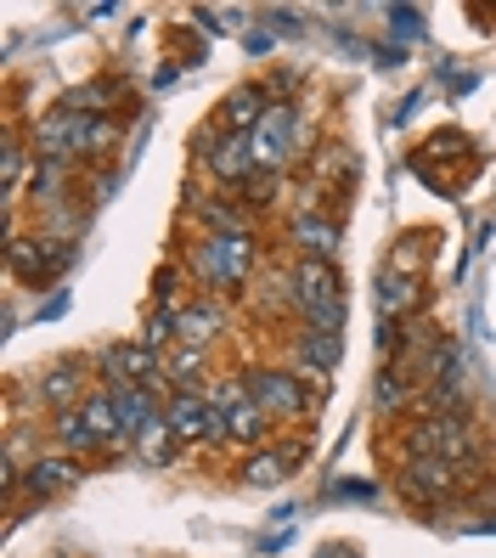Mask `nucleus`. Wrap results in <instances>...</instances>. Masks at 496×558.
Returning a JSON list of instances; mask_svg holds the SVG:
<instances>
[{"label": "nucleus", "mask_w": 496, "mask_h": 558, "mask_svg": "<svg viewBox=\"0 0 496 558\" xmlns=\"http://www.w3.org/2000/svg\"><path fill=\"white\" fill-rule=\"evenodd\" d=\"M407 457H440V463H474L480 435L469 417H418L407 429Z\"/></svg>", "instance_id": "1"}, {"label": "nucleus", "mask_w": 496, "mask_h": 558, "mask_svg": "<svg viewBox=\"0 0 496 558\" xmlns=\"http://www.w3.org/2000/svg\"><path fill=\"white\" fill-rule=\"evenodd\" d=\"M293 305L311 316L316 333H339L344 322V300H339V277L327 259H305L300 271H293Z\"/></svg>", "instance_id": "2"}, {"label": "nucleus", "mask_w": 496, "mask_h": 558, "mask_svg": "<svg viewBox=\"0 0 496 558\" xmlns=\"http://www.w3.org/2000/svg\"><path fill=\"white\" fill-rule=\"evenodd\" d=\"M197 271H204V288H243L249 271H254V243L243 232H220V238H204L192 248Z\"/></svg>", "instance_id": "3"}, {"label": "nucleus", "mask_w": 496, "mask_h": 558, "mask_svg": "<svg viewBox=\"0 0 496 558\" xmlns=\"http://www.w3.org/2000/svg\"><path fill=\"white\" fill-rule=\"evenodd\" d=\"M7 266L17 271V282H51L57 271H69L74 266V243L69 238H40V243H23V238H12V248H7Z\"/></svg>", "instance_id": "4"}, {"label": "nucleus", "mask_w": 496, "mask_h": 558, "mask_svg": "<svg viewBox=\"0 0 496 558\" xmlns=\"http://www.w3.org/2000/svg\"><path fill=\"white\" fill-rule=\"evenodd\" d=\"M457 485H462L457 463H440V457H407V469H401V497L418 502V508L446 502Z\"/></svg>", "instance_id": "5"}, {"label": "nucleus", "mask_w": 496, "mask_h": 558, "mask_svg": "<svg viewBox=\"0 0 496 558\" xmlns=\"http://www.w3.org/2000/svg\"><path fill=\"white\" fill-rule=\"evenodd\" d=\"M249 153H254V170H266V175H277L293 158V108L288 102H271V113L249 136Z\"/></svg>", "instance_id": "6"}, {"label": "nucleus", "mask_w": 496, "mask_h": 558, "mask_svg": "<svg viewBox=\"0 0 496 558\" xmlns=\"http://www.w3.org/2000/svg\"><path fill=\"white\" fill-rule=\"evenodd\" d=\"M249 401L266 412V417H305L311 412L305 378H293V373H254L249 378Z\"/></svg>", "instance_id": "7"}, {"label": "nucleus", "mask_w": 496, "mask_h": 558, "mask_svg": "<svg viewBox=\"0 0 496 558\" xmlns=\"http://www.w3.org/2000/svg\"><path fill=\"white\" fill-rule=\"evenodd\" d=\"M192 147H197V153H209V158H204V170H209L215 181H226V186L249 181V170H254L249 136H220V142H215V130H204V136H197Z\"/></svg>", "instance_id": "8"}, {"label": "nucleus", "mask_w": 496, "mask_h": 558, "mask_svg": "<svg viewBox=\"0 0 496 558\" xmlns=\"http://www.w3.org/2000/svg\"><path fill=\"white\" fill-rule=\"evenodd\" d=\"M102 373L119 384H158V350L147 339H130V344H108L102 350Z\"/></svg>", "instance_id": "9"}, {"label": "nucleus", "mask_w": 496, "mask_h": 558, "mask_svg": "<svg viewBox=\"0 0 496 558\" xmlns=\"http://www.w3.org/2000/svg\"><path fill=\"white\" fill-rule=\"evenodd\" d=\"M164 423L176 429V440H209L215 435V407L197 396V389H176L170 401H164Z\"/></svg>", "instance_id": "10"}, {"label": "nucleus", "mask_w": 496, "mask_h": 558, "mask_svg": "<svg viewBox=\"0 0 496 558\" xmlns=\"http://www.w3.org/2000/svg\"><path fill=\"white\" fill-rule=\"evenodd\" d=\"M23 485H28V497H35V502L62 497V490L80 485V463H74V457H35V463L23 469Z\"/></svg>", "instance_id": "11"}, {"label": "nucleus", "mask_w": 496, "mask_h": 558, "mask_svg": "<svg viewBox=\"0 0 496 558\" xmlns=\"http://www.w3.org/2000/svg\"><path fill=\"white\" fill-rule=\"evenodd\" d=\"M113 407H119V429L136 440L147 423H158L164 412H158V384H119L113 389Z\"/></svg>", "instance_id": "12"}, {"label": "nucleus", "mask_w": 496, "mask_h": 558, "mask_svg": "<svg viewBox=\"0 0 496 558\" xmlns=\"http://www.w3.org/2000/svg\"><path fill=\"white\" fill-rule=\"evenodd\" d=\"M266 113H271V96L259 90V85H238V90L220 102V124L231 130V136H254Z\"/></svg>", "instance_id": "13"}, {"label": "nucleus", "mask_w": 496, "mask_h": 558, "mask_svg": "<svg viewBox=\"0 0 496 558\" xmlns=\"http://www.w3.org/2000/svg\"><path fill=\"white\" fill-rule=\"evenodd\" d=\"M293 243H300L311 259H334V248H339V220H327V215L311 204V209L293 215Z\"/></svg>", "instance_id": "14"}, {"label": "nucleus", "mask_w": 496, "mask_h": 558, "mask_svg": "<svg viewBox=\"0 0 496 558\" xmlns=\"http://www.w3.org/2000/svg\"><path fill=\"white\" fill-rule=\"evenodd\" d=\"M220 333V300H197V305H181V333H176V344H186V350H204L209 339Z\"/></svg>", "instance_id": "15"}, {"label": "nucleus", "mask_w": 496, "mask_h": 558, "mask_svg": "<svg viewBox=\"0 0 496 558\" xmlns=\"http://www.w3.org/2000/svg\"><path fill=\"white\" fill-rule=\"evenodd\" d=\"M80 378H85L80 361H57V367H51V373H46L35 389H40V401H46V407L74 412V407H80Z\"/></svg>", "instance_id": "16"}, {"label": "nucleus", "mask_w": 496, "mask_h": 558, "mask_svg": "<svg viewBox=\"0 0 496 558\" xmlns=\"http://www.w3.org/2000/svg\"><path fill=\"white\" fill-rule=\"evenodd\" d=\"M300 457H305V446L254 451L249 463H243V480H249V485H277V480H288V469H300Z\"/></svg>", "instance_id": "17"}, {"label": "nucleus", "mask_w": 496, "mask_h": 558, "mask_svg": "<svg viewBox=\"0 0 496 558\" xmlns=\"http://www.w3.org/2000/svg\"><path fill=\"white\" fill-rule=\"evenodd\" d=\"M300 361H305V384L327 378L334 373V361H339V333H300Z\"/></svg>", "instance_id": "18"}, {"label": "nucleus", "mask_w": 496, "mask_h": 558, "mask_svg": "<svg viewBox=\"0 0 496 558\" xmlns=\"http://www.w3.org/2000/svg\"><path fill=\"white\" fill-rule=\"evenodd\" d=\"M130 446H142V457H147V463L153 469H164V463H176V451H181V440H176V429H170V423H147V429L136 435V440H130Z\"/></svg>", "instance_id": "19"}, {"label": "nucleus", "mask_w": 496, "mask_h": 558, "mask_svg": "<svg viewBox=\"0 0 496 558\" xmlns=\"http://www.w3.org/2000/svg\"><path fill=\"white\" fill-rule=\"evenodd\" d=\"M57 440H62V457H74V451H102V440L85 429V412H80V407L57 417Z\"/></svg>", "instance_id": "20"}, {"label": "nucleus", "mask_w": 496, "mask_h": 558, "mask_svg": "<svg viewBox=\"0 0 496 558\" xmlns=\"http://www.w3.org/2000/svg\"><path fill=\"white\" fill-rule=\"evenodd\" d=\"M226 423H231V440H238V446H254L259 435H266V423H271V417L259 412L254 401H243V407H231V412H226Z\"/></svg>", "instance_id": "21"}, {"label": "nucleus", "mask_w": 496, "mask_h": 558, "mask_svg": "<svg viewBox=\"0 0 496 558\" xmlns=\"http://www.w3.org/2000/svg\"><path fill=\"white\" fill-rule=\"evenodd\" d=\"M378 288H384V293H378V311H384V322H389L395 311H412V305H418V277H401V282L384 277Z\"/></svg>", "instance_id": "22"}, {"label": "nucleus", "mask_w": 496, "mask_h": 558, "mask_svg": "<svg viewBox=\"0 0 496 558\" xmlns=\"http://www.w3.org/2000/svg\"><path fill=\"white\" fill-rule=\"evenodd\" d=\"M311 175H316V181H344V186H350V181H355V158H350L344 147H327V153L316 158Z\"/></svg>", "instance_id": "23"}, {"label": "nucleus", "mask_w": 496, "mask_h": 558, "mask_svg": "<svg viewBox=\"0 0 496 558\" xmlns=\"http://www.w3.org/2000/svg\"><path fill=\"white\" fill-rule=\"evenodd\" d=\"M373 401H378V412H401V407H412V389H407V378H395V373H378V389H373Z\"/></svg>", "instance_id": "24"}, {"label": "nucleus", "mask_w": 496, "mask_h": 558, "mask_svg": "<svg viewBox=\"0 0 496 558\" xmlns=\"http://www.w3.org/2000/svg\"><path fill=\"white\" fill-rule=\"evenodd\" d=\"M197 367H204V350H186V344H181V355H170V373H176L181 384H186ZM186 389H192V384H186Z\"/></svg>", "instance_id": "25"}, {"label": "nucleus", "mask_w": 496, "mask_h": 558, "mask_svg": "<svg viewBox=\"0 0 496 558\" xmlns=\"http://www.w3.org/2000/svg\"><path fill=\"white\" fill-rule=\"evenodd\" d=\"M204 17V28H215V35H231L238 28V12H197Z\"/></svg>", "instance_id": "26"}, {"label": "nucleus", "mask_w": 496, "mask_h": 558, "mask_svg": "<svg viewBox=\"0 0 496 558\" xmlns=\"http://www.w3.org/2000/svg\"><path fill=\"white\" fill-rule=\"evenodd\" d=\"M0 170H7V192L17 186V170H23V153H17V142L7 147V163H0Z\"/></svg>", "instance_id": "27"}, {"label": "nucleus", "mask_w": 496, "mask_h": 558, "mask_svg": "<svg viewBox=\"0 0 496 558\" xmlns=\"http://www.w3.org/2000/svg\"><path fill=\"white\" fill-rule=\"evenodd\" d=\"M316 558H361V553H355V547H350V542H334V547H322V553H316Z\"/></svg>", "instance_id": "28"}]
</instances>
